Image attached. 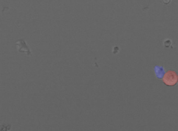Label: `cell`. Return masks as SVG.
Listing matches in <instances>:
<instances>
[{"mask_svg": "<svg viewBox=\"0 0 178 131\" xmlns=\"http://www.w3.org/2000/svg\"><path fill=\"white\" fill-rule=\"evenodd\" d=\"M163 82L166 86H175L178 82V75L174 71H168L163 77Z\"/></svg>", "mask_w": 178, "mask_h": 131, "instance_id": "cell-1", "label": "cell"}, {"mask_svg": "<svg viewBox=\"0 0 178 131\" xmlns=\"http://www.w3.org/2000/svg\"><path fill=\"white\" fill-rule=\"evenodd\" d=\"M16 44H17L18 46V50H19V52L23 53H26L28 55H31V52H30V49L28 48L25 41L23 40V39H19V41H17Z\"/></svg>", "mask_w": 178, "mask_h": 131, "instance_id": "cell-2", "label": "cell"}]
</instances>
